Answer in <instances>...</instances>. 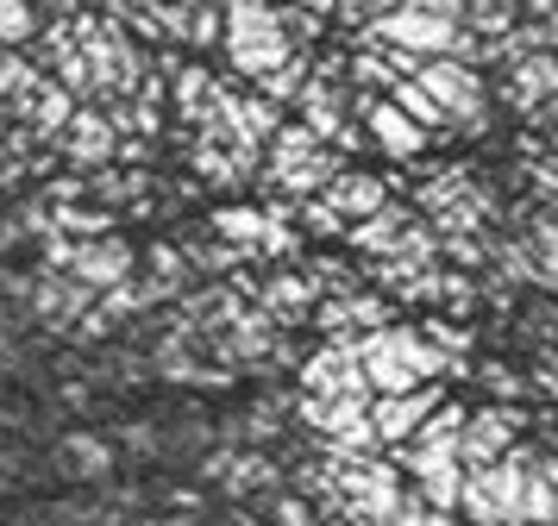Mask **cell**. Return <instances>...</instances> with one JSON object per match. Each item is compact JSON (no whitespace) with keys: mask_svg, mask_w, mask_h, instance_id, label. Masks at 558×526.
I'll return each instance as SVG.
<instances>
[{"mask_svg":"<svg viewBox=\"0 0 558 526\" xmlns=\"http://www.w3.org/2000/svg\"><path fill=\"white\" fill-rule=\"evenodd\" d=\"M202 100H207V70H182L177 75V107L182 113H195Z\"/></svg>","mask_w":558,"mask_h":526,"instance_id":"cb8c5ba5","label":"cell"},{"mask_svg":"<svg viewBox=\"0 0 558 526\" xmlns=\"http://www.w3.org/2000/svg\"><path fill=\"white\" fill-rule=\"evenodd\" d=\"M38 38V13L26 0H0V45H32Z\"/></svg>","mask_w":558,"mask_h":526,"instance_id":"ffe728a7","label":"cell"},{"mask_svg":"<svg viewBox=\"0 0 558 526\" xmlns=\"http://www.w3.org/2000/svg\"><path fill=\"white\" fill-rule=\"evenodd\" d=\"M471 526H521L527 521V451H502L496 464L464 470V501Z\"/></svg>","mask_w":558,"mask_h":526,"instance_id":"7a4b0ae2","label":"cell"},{"mask_svg":"<svg viewBox=\"0 0 558 526\" xmlns=\"http://www.w3.org/2000/svg\"><path fill=\"white\" fill-rule=\"evenodd\" d=\"M402 232H408V213L402 207H377L371 220H357V232H345L357 250H377V257H396V245H402Z\"/></svg>","mask_w":558,"mask_h":526,"instance_id":"2e32d148","label":"cell"},{"mask_svg":"<svg viewBox=\"0 0 558 526\" xmlns=\"http://www.w3.org/2000/svg\"><path fill=\"white\" fill-rule=\"evenodd\" d=\"M553 521H558V489L546 476V464L527 457V526H553Z\"/></svg>","mask_w":558,"mask_h":526,"instance_id":"ac0fdd59","label":"cell"},{"mask_svg":"<svg viewBox=\"0 0 558 526\" xmlns=\"http://www.w3.org/2000/svg\"><path fill=\"white\" fill-rule=\"evenodd\" d=\"M364 113H371V132H377V145L389 150V157H421V150H427L433 132L414 120V113H402L396 100H371Z\"/></svg>","mask_w":558,"mask_h":526,"instance_id":"30bf717a","label":"cell"},{"mask_svg":"<svg viewBox=\"0 0 558 526\" xmlns=\"http://www.w3.org/2000/svg\"><path fill=\"white\" fill-rule=\"evenodd\" d=\"M421 7H433V13H452V20H464L477 0H421Z\"/></svg>","mask_w":558,"mask_h":526,"instance_id":"83f0119b","label":"cell"},{"mask_svg":"<svg viewBox=\"0 0 558 526\" xmlns=\"http://www.w3.org/2000/svg\"><path fill=\"white\" fill-rule=\"evenodd\" d=\"M302 382H307V395H377L371 389V376H364V364H357V339H332L320 357H307L302 364Z\"/></svg>","mask_w":558,"mask_h":526,"instance_id":"8992f818","label":"cell"},{"mask_svg":"<svg viewBox=\"0 0 558 526\" xmlns=\"http://www.w3.org/2000/svg\"><path fill=\"white\" fill-rule=\"evenodd\" d=\"M57 138H63V150H70L76 163H107V157L120 150V138H113V125H107L101 113H82V107H76V120L63 125Z\"/></svg>","mask_w":558,"mask_h":526,"instance_id":"4fadbf2b","label":"cell"},{"mask_svg":"<svg viewBox=\"0 0 558 526\" xmlns=\"http://www.w3.org/2000/svg\"><path fill=\"white\" fill-rule=\"evenodd\" d=\"M483 382H489V389H496L502 401H514V395H521V382H514L508 370H483Z\"/></svg>","mask_w":558,"mask_h":526,"instance_id":"484cf974","label":"cell"},{"mask_svg":"<svg viewBox=\"0 0 558 526\" xmlns=\"http://www.w3.org/2000/svg\"><path fill=\"white\" fill-rule=\"evenodd\" d=\"M277 521L282 526H307V507L302 501H277Z\"/></svg>","mask_w":558,"mask_h":526,"instance_id":"4316f807","label":"cell"},{"mask_svg":"<svg viewBox=\"0 0 558 526\" xmlns=\"http://www.w3.org/2000/svg\"><path fill=\"white\" fill-rule=\"evenodd\" d=\"M51 220L63 225V232H82V238H101L107 232V213H82V207H57Z\"/></svg>","mask_w":558,"mask_h":526,"instance_id":"603a6c76","label":"cell"},{"mask_svg":"<svg viewBox=\"0 0 558 526\" xmlns=\"http://www.w3.org/2000/svg\"><path fill=\"white\" fill-rule=\"evenodd\" d=\"M327 200L345 220H371L377 207H389V188H383L377 175H339V182H327Z\"/></svg>","mask_w":558,"mask_h":526,"instance_id":"9a60e30c","label":"cell"},{"mask_svg":"<svg viewBox=\"0 0 558 526\" xmlns=\"http://www.w3.org/2000/svg\"><path fill=\"white\" fill-rule=\"evenodd\" d=\"M339 496H345V514L357 526H389L402 514V482H396V464H383V457H357L345 451V470H339Z\"/></svg>","mask_w":558,"mask_h":526,"instance_id":"3957f363","label":"cell"},{"mask_svg":"<svg viewBox=\"0 0 558 526\" xmlns=\"http://www.w3.org/2000/svg\"><path fill=\"white\" fill-rule=\"evenodd\" d=\"M371 32H377L389 50H414V57H458V45H464V20H452V13H433V7H421V0L377 13V25H371Z\"/></svg>","mask_w":558,"mask_h":526,"instance_id":"277c9868","label":"cell"},{"mask_svg":"<svg viewBox=\"0 0 558 526\" xmlns=\"http://www.w3.org/2000/svg\"><path fill=\"white\" fill-rule=\"evenodd\" d=\"M521 420H527L521 407H483V414H471L464 432H458V457H464V470L496 464V457L514 445V426H521Z\"/></svg>","mask_w":558,"mask_h":526,"instance_id":"52a82bcc","label":"cell"},{"mask_svg":"<svg viewBox=\"0 0 558 526\" xmlns=\"http://www.w3.org/2000/svg\"><path fill=\"white\" fill-rule=\"evenodd\" d=\"M414 82L446 107V120H458V125L483 120V82H477V70H471L464 57H427V63L414 70Z\"/></svg>","mask_w":558,"mask_h":526,"instance_id":"5b68a950","label":"cell"},{"mask_svg":"<svg viewBox=\"0 0 558 526\" xmlns=\"http://www.w3.org/2000/svg\"><path fill=\"white\" fill-rule=\"evenodd\" d=\"M533 250H539V276L553 282V295H558V225H533Z\"/></svg>","mask_w":558,"mask_h":526,"instance_id":"7402d4cb","label":"cell"},{"mask_svg":"<svg viewBox=\"0 0 558 526\" xmlns=\"http://www.w3.org/2000/svg\"><path fill=\"white\" fill-rule=\"evenodd\" d=\"M508 100H514L521 113L558 107V63L546 57V50H533V57H521V63H514V75H508Z\"/></svg>","mask_w":558,"mask_h":526,"instance_id":"8fae6325","label":"cell"},{"mask_svg":"<svg viewBox=\"0 0 558 526\" xmlns=\"http://www.w3.org/2000/svg\"><path fill=\"white\" fill-rule=\"evenodd\" d=\"M553 445H558V432H553Z\"/></svg>","mask_w":558,"mask_h":526,"instance_id":"4dcf8cb0","label":"cell"},{"mask_svg":"<svg viewBox=\"0 0 558 526\" xmlns=\"http://www.w3.org/2000/svg\"><path fill=\"white\" fill-rule=\"evenodd\" d=\"M357 364H364V376H371V389H377V395H402V389H421V376H414L402 357H396V345H389V332H383V326L357 339Z\"/></svg>","mask_w":558,"mask_h":526,"instance_id":"9c48e42d","label":"cell"},{"mask_svg":"<svg viewBox=\"0 0 558 526\" xmlns=\"http://www.w3.org/2000/svg\"><path fill=\"white\" fill-rule=\"evenodd\" d=\"M70 270H76V282H88V289H120L132 276V250L120 245V238H88V245L70 257Z\"/></svg>","mask_w":558,"mask_h":526,"instance_id":"7c38bea8","label":"cell"},{"mask_svg":"<svg viewBox=\"0 0 558 526\" xmlns=\"http://www.w3.org/2000/svg\"><path fill=\"white\" fill-rule=\"evenodd\" d=\"M307 13H320V20H327V13H339V0H302Z\"/></svg>","mask_w":558,"mask_h":526,"instance_id":"f546056e","label":"cell"},{"mask_svg":"<svg viewBox=\"0 0 558 526\" xmlns=\"http://www.w3.org/2000/svg\"><path fill=\"white\" fill-rule=\"evenodd\" d=\"M383 332H389L396 357H402V364H408L414 376H421V382H433V376H446V370H452V357H446V351L433 345L427 332H414V326H383Z\"/></svg>","mask_w":558,"mask_h":526,"instance_id":"5bb4252c","label":"cell"},{"mask_svg":"<svg viewBox=\"0 0 558 526\" xmlns=\"http://www.w3.org/2000/svg\"><path fill=\"white\" fill-rule=\"evenodd\" d=\"M539 38H546V45L558 50V0H553V7H546V25H539Z\"/></svg>","mask_w":558,"mask_h":526,"instance_id":"f1b7e54d","label":"cell"},{"mask_svg":"<svg viewBox=\"0 0 558 526\" xmlns=\"http://www.w3.org/2000/svg\"><path fill=\"white\" fill-rule=\"evenodd\" d=\"M227 57H232V70L270 75L282 63H295V38H289L277 7H264V0H227Z\"/></svg>","mask_w":558,"mask_h":526,"instance_id":"6da1fadb","label":"cell"},{"mask_svg":"<svg viewBox=\"0 0 558 526\" xmlns=\"http://www.w3.org/2000/svg\"><path fill=\"white\" fill-rule=\"evenodd\" d=\"M270 301H277V307H289V301L302 307V301H307V282H295V276H282L277 289H270Z\"/></svg>","mask_w":558,"mask_h":526,"instance_id":"d4e9b609","label":"cell"},{"mask_svg":"<svg viewBox=\"0 0 558 526\" xmlns=\"http://www.w3.org/2000/svg\"><path fill=\"white\" fill-rule=\"evenodd\" d=\"M439 407V395H427V389H402V395H377L371 401V426H377L383 445H408L421 426H427V414Z\"/></svg>","mask_w":558,"mask_h":526,"instance_id":"ba28073f","label":"cell"},{"mask_svg":"<svg viewBox=\"0 0 558 526\" xmlns=\"http://www.w3.org/2000/svg\"><path fill=\"white\" fill-rule=\"evenodd\" d=\"M214 232H220L232 250H257V245H264V232H270V213H252V207H220V213H214Z\"/></svg>","mask_w":558,"mask_h":526,"instance_id":"e0dca14e","label":"cell"},{"mask_svg":"<svg viewBox=\"0 0 558 526\" xmlns=\"http://www.w3.org/2000/svg\"><path fill=\"white\" fill-rule=\"evenodd\" d=\"M70 464H76V470H88V476H101L113 457H107L101 439H82V432H76V439H70Z\"/></svg>","mask_w":558,"mask_h":526,"instance_id":"44dd1931","label":"cell"},{"mask_svg":"<svg viewBox=\"0 0 558 526\" xmlns=\"http://www.w3.org/2000/svg\"><path fill=\"white\" fill-rule=\"evenodd\" d=\"M389 95H396V107H402V113H414V120L427 125V132H439V125H452V120H446V107H439V100H433L427 88L414 82V75H402V82H396Z\"/></svg>","mask_w":558,"mask_h":526,"instance_id":"d6986e66","label":"cell"}]
</instances>
